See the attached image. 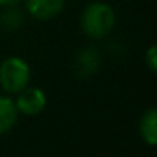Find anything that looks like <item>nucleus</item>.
<instances>
[{
	"label": "nucleus",
	"instance_id": "0eeeda50",
	"mask_svg": "<svg viewBox=\"0 0 157 157\" xmlns=\"http://www.w3.org/2000/svg\"><path fill=\"white\" fill-rule=\"evenodd\" d=\"M139 133L140 139L150 147L157 145V110L150 106L142 113L139 120Z\"/></svg>",
	"mask_w": 157,
	"mask_h": 157
},
{
	"label": "nucleus",
	"instance_id": "6e6552de",
	"mask_svg": "<svg viewBox=\"0 0 157 157\" xmlns=\"http://www.w3.org/2000/svg\"><path fill=\"white\" fill-rule=\"evenodd\" d=\"M25 14L19 5H5L0 15V25L5 31H17L24 24Z\"/></svg>",
	"mask_w": 157,
	"mask_h": 157
},
{
	"label": "nucleus",
	"instance_id": "39448f33",
	"mask_svg": "<svg viewBox=\"0 0 157 157\" xmlns=\"http://www.w3.org/2000/svg\"><path fill=\"white\" fill-rule=\"evenodd\" d=\"M66 0H24L25 14L36 21H51L64 10Z\"/></svg>",
	"mask_w": 157,
	"mask_h": 157
},
{
	"label": "nucleus",
	"instance_id": "f03ea898",
	"mask_svg": "<svg viewBox=\"0 0 157 157\" xmlns=\"http://www.w3.org/2000/svg\"><path fill=\"white\" fill-rule=\"evenodd\" d=\"M32 69L21 56H9L0 63V88L7 95H17L31 85Z\"/></svg>",
	"mask_w": 157,
	"mask_h": 157
},
{
	"label": "nucleus",
	"instance_id": "423d86ee",
	"mask_svg": "<svg viewBox=\"0 0 157 157\" xmlns=\"http://www.w3.org/2000/svg\"><path fill=\"white\" fill-rule=\"evenodd\" d=\"M19 113L17 106H15L14 96L12 95H0V137L7 135L9 132L14 130V127L19 122Z\"/></svg>",
	"mask_w": 157,
	"mask_h": 157
},
{
	"label": "nucleus",
	"instance_id": "9d476101",
	"mask_svg": "<svg viewBox=\"0 0 157 157\" xmlns=\"http://www.w3.org/2000/svg\"><path fill=\"white\" fill-rule=\"evenodd\" d=\"M5 5H19V0H0V7Z\"/></svg>",
	"mask_w": 157,
	"mask_h": 157
},
{
	"label": "nucleus",
	"instance_id": "1a4fd4ad",
	"mask_svg": "<svg viewBox=\"0 0 157 157\" xmlns=\"http://www.w3.org/2000/svg\"><path fill=\"white\" fill-rule=\"evenodd\" d=\"M144 61H145V66L149 68L150 73H155L157 71V49L155 46H149V49L145 51L144 54Z\"/></svg>",
	"mask_w": 157,
	"mask_h": 157
},
{
	"label": "nucleus",
	"instance_id": "7ed1b4c3",
	"mask_svg": "<svg viewBox=\"0 0 157 157\" xmlns=\"http://www.w3.org/2000/svg\"><path fill=\"white\" fill-rule=\"evenodd\" d=\"M14 96L15 106H17L19 113L24 117H37L48 106V95L41 86L29 85Z\"/></svg>",
	"mask_w": 157,
	"mask_h": 157
},
{
	"label": "nucleus",
	"instance_id": "20e7f679",
	"mask_svg": "<svg viewBox=\"0 0 157 157\" xmlns=\"http://www.w3.org/2000/svg\"><path fill=\"white\" fill-rule=\"evenodd\" d=\"M101 66V52L95 46H86L76 52L73 59V71L78 78H91Z\"/></svg>",
	"mask_w": 157,
	"mask_h": 157
},
{
	"label": "nucleus",
	"instance_id": "f257e3e1",
	"mask_svg": "<svg viewBox=\"0 0 157 157\" xmlns=\"http://www.w3.org/2000/svg\"><path fill=\"white\" fill-rule=\"evenodd\" d=\"M117 25V14L115 9L106 2L96 0L88 4L81 12L79 17V27L83 34L90 39H105L113 32Z\"/></svg>",
	"mask_w": 157,
	"mask_h": 157
}]
</instances>
